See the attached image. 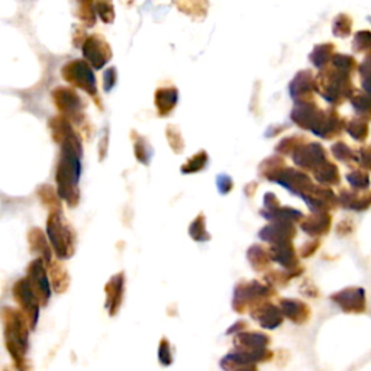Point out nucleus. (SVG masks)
<instances>
[{
  "label": "nucleus",
  "mask_w": 371,
  "mask_h": 371,
  "mask_svg": "<svg viewBox=\"0 0 371 371\" xmlns=\"http://www.w3.org/2000/svg\"><path fill=\"white\" fill-rule=\"evenodd\" d=\"M48 266V273L51 277V284L54 287V291L57 293H64L68 286H70V276L67 273V268L61 261H51L47 264Z\"/></svg>",
  "instance_id": "17"
},
{
  "label": "nucleus",
  "mask_w": 371,
  "mask_h": 371,
  "mask_svg": "<svg viewBox=\"0 0 371 371\" xmlns=\"http://www.w3.org/2000/svg\"><path fill=\"white\" fill-rule=\"evenodd\" d=\"M60 157L57 162V173L56 180L58 184L60 197L71 208L77 206L80 200L78 192V179L81 173V148L80 137L73 130L67 134L60 142Z\"/></svg>",
  "instance_id": "1"
},
{
  "label": "nucleus",
  "mask_w": 371,
  "mask_h": 371,
  "mask_svg": "<svg viewBox=\"0 0 371 371\" xmlns=\"http://www.w3.org/2000/svg\"><path fill=\"white\" fill-rule=\"evenodd\" d=\"M47 236L60 260L70 258L75 251V234L63 211H53L47 219Z\"/></svg>",
  "instance_id": "3"
},
{
  "label": "nucleus",
  "mask_w": 371,
  "mask_h": 371,
  "mask_svg": "<svg viewBox=\"0 0 371 371\" xmlns=\"http://www.w3.org/2000/svg\"><path fill=\"white\" fill-rule=\"evenodd\" d=\"M189 234L190 236L194 239V241H208L211 238V235L208 234V231H206V219L203 215H199L193 224L190 225V229H189Z\"/></svg>",
  "instance_id": "25"
},
{
  "label": "nucleus",
  "mask_w": 371,
  "mask_h": 371,
  "mask_svg": "<svg viewBox=\"0 0 371 371\" xmlns=\"http://www.w3.org/2000/svg\"><path fill=\"white\" fill-rule=\"evenodd\" d=\"M264 203H266L267 211H274V209L278 208V203H280V202H277V199H276V196H274L273 193H267V194L264 196Z\"/></svg>",
  "instance_id": "31"
},
{
  "label": "nucleus",
  "mask_w": 371,
  "mask_h": 371,
  "mask_svg": "<svg viewBox=\"0 0 371 371\" xmlns=\"http://www.w3.org/2000/svg\"><path fill=\"white\" fill-rule=\"evenodd\" d=\"M173 4L193 21H203L209 11V0H173Z\"/></svg>",
  "instance_id": "15"
},
{
  "label": "nucleus",
  "mask_w": 371,
  "mask_h": 371,
  "mask_svg": "<svg viewBox=\"0 0 371 371\" xmlns=\"http://www.w3.org/2000/svg\"><path fill=\"white\" fill-rule=\"evenodd\" d=\"M274 295L271 284H261L260 281L242 283L236 286L232 306L238 313H244L249 308H253Z\"/></svg>",
  "instance_id": "5"
},
{
  "label": "nucleus",
  "mask_w": 371,
  "mask_h": 371,
  "mask_svg": "<svg viewBox=\"0 0 371 371\" xmlns=\"http://www.w3.org/2000/svg\"><path fill=\"white\" fill-rule=\"evenodd\" d=\"M288 234H291L288 226L284 225L283 221H276V224H271L260 231V238L271 244L273 242L280 244V242H286Z\"/></svg>",
  "instance_id": "19"
},
{
  "label": "nucleus",
  "mask_w": 371,
  "mask_h": 371,
  "mask_svg": "<svg viewBox=\"0 0 371 371\" xmlns=\"http://www.w3.org/2000/svg\"><path fill=\"white\" fill-rule=\"evenodd\" d=\"M249 325H246L244 320H239L238 323H235L231 329H229V333L228 334H231V333H238V331H244V328H246Z\"/></svg>",
  "instance_id": "32"
},
{
  "label": "nucleus",
  "mask_w": 371,
  "mask_h": 371,
  "mask_svg": "<svg viewBox=\"0 0 371 371\" xmlns=\"http://www.w3.org/2000/svg\"><path fill=\"white\" fill-rule=\"evenodd\" d=\"M28 241L32 253L38 254L41 258H44L47 264L53 261V245L51 242H48L43 231L38 228H32L28 234Z\"/></svg>",
  "instance_id": "13"
},
{
  "label": "nucleus",
  "mask_w": 371,
  "mask_h": 371,
  "mask_svg": "<svg viewBox=\"0 0 371 371\" xmlns=\"http://www.w3.org/2000/svg\"><path fill=\"white\" fill-rule=\"evenodd\" d=\"M116 68L115 67H110L105 71V75H103V88H105V92H110L113 89V86L116 85Z\"/></svg>",
  "instance_id": "29"
},
{
  "label": "nucleus",
  "mask_w": 371,
  "mask_h": 371,
  "mask_svg": "<svg viewBox=\"0 0 371 371\" xmlns=\"http://www.w3.org/2000/svg\"><path fill=\"white\" fill-rule=\"evenodd\" d=\"M232 187H234V182H232L231 177H228L225 174L218 177V189H219L221 193L226 194V193H229L232 190Z\"/></svg>",
  "instance_id": "30"
},
{
  "label": "nucleus",
  "mask_w": 371,
  "mask_h": 371,
  "mask_svg": "<svg viewBox=\"0 0 371 371\" xmlns=\"http://www.w3.org/2000/svg\"><path fill=\"white\" fill-rule=\"evenodd\" d=\"M122 4L125 5V6H130V8H131V6H134V5L137 4V0H122Z\"/></svg>",
  "instance_id": "34"
},
{
  "label": "nucleus",
  "mask_w": 371,
  "mask_h": 371,
  "mask_svg": "<svg viewBox=\"0 0 371 371\" xmlns=\"http://www.w3.org/2000/svg\"><path fill=\"white\" fill-rule=\"evenodd\" d=\"M5 341L14 362L19 371H31L32 362L28 360L29 348V329L31 323L22 310L5 308L2 312Z\"/></svg>",
  "instance_id": "2"
},
{
  "label": "nucleus",
  "mask_w": 371,
  "mask_h": 371,
  "mask_svg": "<svg viewBox=\"0 0 371 371\" xmlns=\"http://www.w3.org/2000/svg\"><path fill=\"white\" fill-rule=\"evenodd\" d=\"M246 257H249L253 268L257 270V271H266L268 268L270 263L273 261L270 251L263 249L261 245H253L251 249L249 250V254H246Z\"/></svg>",
  "instance_id": "20"
},
{
  "label": "nucleus",
  "mask_w": 371,
  "mask_h": 371,
  "mask_svg": "<svg viewBox=\"0 0 371 371\" xmlns=\"http://www.w3.org/2000/svg\"><path fill=\"white\" fill-rule=\"evenodd\" d=\"M46 260L38 257L33 260L29 267H28V274L26 278L29 280L33 292L36 293L41 306H46L50 301L51 296V287L48 281V274H47V267H46Z\"/></svg>",
  "instance_id": "9"
},
{
  "label": "nucleus",
  "mask_w": 371,
  "mask_h": 371,
  "mask_svg": "<svg viewBox=\"0 0 371 371\" xmlns=\"http://www.w3.org/2000/svg\"><path fill=\"white\" fill-rule=\"evenodd\" d=\"M177 100H179V90L176 86L167 85V86H161L155 90L154 102H155L157 112L161 117H167L176 109Z\"/></svg>",
  "instance_id": "10"
},
{
  "label": "nucleus",
  "mask_w": 371,
  "mask_h": 371,
  "mask_svg": "<svg viewBox=\"0 0 371 371\" xmlns=\"http://www.w3.org/2000/svg\"><path fill=\"white\" fill-rule=\"evenodd\" d=\"M209 161V157L208 154H206V151H200L197 154H194L193 157H190L183 166H182V173L183 174H193V173H197V172H202L206 164H208Z\"/></svg>",
  "instance_id": "22"
},
{
  "label": "nucleus",
  "mask_w": 371,
  "mask_h": 371,
  "mask_svg": "<svg viewBox=\"0 0 371 371\" xmlns=\"http://www.w3.org/2000/svg\"><path fill=\"white\" fill-rule=\"evenodd\" d=\"M96 11H98L99 18L105 23H112L115 21V8H113L112 0H98Z\"/></svg>",
  "instance_id": "26"
},
{
  "label": "nucleus",
  "mask_w": 371,
  "mask_h": 371,
  "mask_svg": "<svg viewBox=\"0 0 371 371\" xmlns=\"http://www.w3.org/2000/svg\"><path fill=\"white\" fill-rule=\"evenodd\" d=\"M167 140H169V144L172 147V150L176 152V154H180L183 152L184 150V141H183V137H182V132L177 127L174 125H169L167 127Z\"/></svg>",
  "instance_id": "27"
},
{
  "label": "nucleus",
  "mask_w": 371,
  "mask_h": 371,
  "mask_svg": "<svg viewBox=\"0 0 371 371\" xmlns=\"http://www.w3.org/2000/svg\"><path fill=\"white\" fill-rule=\"evenodd\" d=\"M312 77H310V73L309 71H302L299 73L293 81L291 83V88H288V90H291V96L299 102L302 99L306 98V95H309L312 92Z\"/></svg>",
  "instance_id": "18"
},
{
  "label": "nucleus",
  "mask_w": 371,
  "mask_h": 371,
  "mask_svg": "<svg viewBox=\"0 0 371 371\" xmlns=\"http://www.w3.org/2000/svg\"><path fill=\"white\" fill-rule=\"evenodd\" d=\"M270 344V338L261 333H241L235 338V348L250 350V351H260L267 348Z\"/></svg>",
  "instance_id": "16"
},
{
  "label": "nucleus",
  "mask_w": 371,
  "mask_h": 371,
  "mask_svg": "<svg viewBox=\"0 0 371 371\" xmlns=\"http://www.w3.org/2000/svg\"><path fill=\"white\" fill-rule=\"evenodd\" d=\"M160 362L162 365H170L173 362V355H172V347L169 344V341L166 338L161 340V344H160Z\"/></svg>",
  "instance_id": "28"
},
{
  "label": "nucleus",
  "mask_w": 371,
  "mask_h": 371,
  "mask_svg": "<svg viewBox=\"0 0 371 371\" xmlns=\"http://www.w3.org/2000/svg\"><path fill=\"white\" fill-rule=\"evenodd\" d=\"M234 371H257V368H256L254 364H251V365H244V367L235 368Z\"/></svg>",
  "instance_id": "33"
},
{
  "label": "nucleus",
  "mask_w": 371,
  "mask_h": 371,
  "mask_svg": "<svg viewBox=\"0 0 371 371\" xmlns=\"http://www.w3.org/2000/svg\"><path fill=\"white\" fill-rule=\"evenodd\" d=\"M123 284H125V277L122 273L113 276L109 283L105 286V293H106V309L109 310L110 316H115L122 305L123 299Z\"/></svg>",
  "instance_id": "11"
},
{
  "label": "nucleus",
  "mask_w": 371,
  "mask_h": 371,
  "mask_svg": "<svg viewBox=\"0 0 371 371\" xmlns=\"http://www.w3.org/2000/svg\"><path fill=\"white\" fill-rule=\"evenodd\" d=\"M92 68L93 67L86 60H73L61 68V75L71 86L86 92L100 108L96 77Z\"/></svg>",
  "instance_id": "4"
},
{
  "label": "nucleus",
  "mask_w": 371,
  "mask_h": 371,
  "mask_svg": "<svg viewBox=\"0 0 371 371\" xmlns=\"http://www.w3.org/2000/svg\"><path fill=\"white\" fill-rule=\"evenodd\" d=\"M132 138H134L137 160H138L140 162L145 164V166H148L150 160H151V155H152L151 145L148 144V141H147L144 137H141V135H137V137H135V132H132Z\"/></svg>",
  "instance_id": "24"
},
{
  "label": "nucleus",
  "mask_w": 371,
  "mask_h": 371,
  "mask_svg": "<svg viewBox=\"0 0 371 371\" xmlns=\"http://www.w3.org/2000/svg\"><path fill=\"white\" fill-rule=\"evenodd\" d=\"M12 293H14V299L21 306V310L26 315V318L31 323V328L33 329L36 326L41 302H39L36 293L33 292L29 280L26 277L18 280L12 288Z\"/></svg>",
  "instance_id": "7"
},
{
  "label": "nucleus",
  "mask_w": 371,
  "mask_h": 371,
  "mask_svg": "<svg viewBox=\"0 0 371 371\" xmlns=\"http://www.w3.org/2000/svg\"><path fill=\"white\" fill-rule=\"evenodd\" d=\"M270 256H271V260H274L276 263H280L286 267L292 266L293 251H292V249L288 250V245L286 242H280V244H276L274 246H271Z\"/></svg>",
  "instance_id": "23"
},
{
  "label": "nucleus",
  "mask_w": 371,
  "mask_h": 371,
  "mask_svg": "<svg viewBox=\"0 0 371 371\" xmlns=\"http://www.w3.org/2000/svg\"><path fill=\"white\" fill-rule=\"evenodd\" d=\"M74 16L86 28L96 25V2L95 0H70Z\"/></svg>",
  "instance_id": "14"
},
{
  "label": "nucleus",
  "mask_w": 371,
  "mask_h": 371,
  "mask_svg": "<svg viewBox=\"0 0 371 371\" xmlns=\"http://www.w3.org/2000/svg\"><path fill=\"white\" fill-rule=\"evenodd\" d=\"M38 196H39L41 202H43L47 206L50 212L63 211V206H61V202H60V194L51 186H48V184L41 186L38 189Z\"/></svg>",
  "instance_id": "21"
},
{
  "label": "nucleus",
  "mask_w": 371,
  "mask_h": 371,
  "mask_svg": "<svg viewBox=\"0 0 371 371\" xmlns=\"http://www.w3.org/2000/svg\"><path fill=\"white\" fill-rule=\"evenodd\" d=\"M53 100L58 112L68 117L73 123H77L78 127L86 125L85 115L81 110L86 109L85 100L78 96L74 89L70 88H57L53 90Z\"/></svg>",
  "instance_id": "6"
},
{
  "label": "nucleus",
  "mask_w": 371,
  "mask_h": 371,
  "mask_svg": "<svg viewBox=\"0 0 371 371\" xmlns=\"http://www.w3.org/2000/svg\"><path fill=\"white\" fill-rule=\"evenodd\" d=\"M85 60L93 67V70L103 68L112 60V48L108 41L100 33H93L86 38L81 47Z\"/></svg>",
  "instance_id": "8"
},
{
  "label": "nucleus",
  "mask_w": 371,
  "mask_h": 371,
  "mask_svg": "<svg viewBox=\"0 0 371 371\" xmlns=\"http://www.w3.org/2000/svg\"><path fill=\"white\" fill-rule=\"evenodd\" d=\"M4 371H12V370H9V368H5V370H4Z\"/></svg>",
  "instance_id": "35"
},
{
  "label": "nucleus",
  "mask_w": 371,
  "mask_h": 371,
  "mask_svg": "<svg viewBox=\"0 0 371 371\" xmlns=\"http://www.w3.org/2000/svg\"><path fill=\"white\" fill-rule=\"evenodd\" d=\"M250 313L254 319L258 320V323L264 329H274L283 320V316H281V312L278 310V308H276L271 303H266V302H261V303L253 306Z\"/></svg>",
  "instance_id": "12"
}]
</instances>
